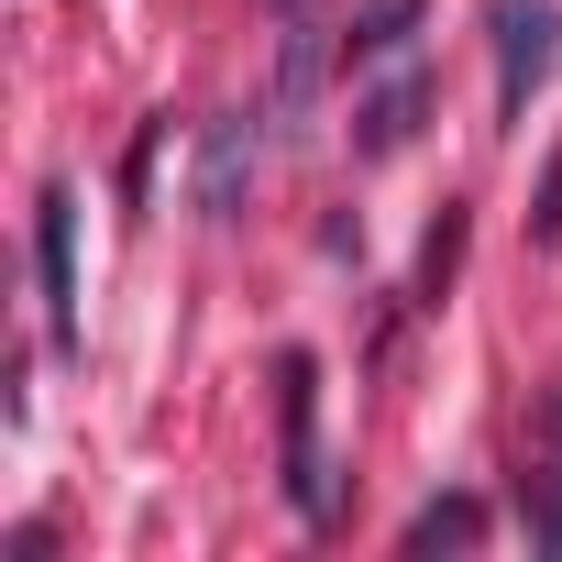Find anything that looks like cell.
<instances>
[{"instance_id":"1","label":"cell","mask_w":562,"mask_h":562,"mask_svg":"<svg viewBox=\"0 0 562 562\" xmlns=\"http://www.w3.org/2000/svg\"><path fill=\"white\" fill-rule=\"evenodd\" d=\"M485 23H496V122H529V100L562 67V12L551 0H496Z\"/></svg>"},{"instance_id":"2","label":"cell","mask_w":562,"mask_h":562,"mask_svg":"<svg viewBox=\"0 0 562 562\" xmlns=\"http://www.w3.org/2000/svg\"><path fill=\"white\" fill-rule=\"evenodd\" d=\"M276 408H288V507H299V518H331V474H321V364H310V353L276 364Z\"/></svg>"},{"instance_id":"3","label":"cell","mask_w":562,"mask_h":562,"mask_svg":"<svg viewBox=\"0 0 562 562\" xmlns=\"http://www.w3.org/2000/svg\"><path fill=\"white\" fill-rule=\"evenodd\" d=\"M34 276H45V331L56 353H78V188L34 199Z\"/></svg>"},{"instance_id":"4","label":"cell","mask_w":562,"mask_h":562,"mask_svg":"<svg viewBox=\"0 0 562 562\" xmlns=\"http://www.w3.org/2000/svg\"><path fill=\"white\" fill-rule=\"evenodd\" d=\"M254 144H265L254 111H221V122L199 133V221H232V210H243V188H254Z\"/></svg>"},{"instance_id":"5","label":"cell","mask_w":562,"mask_h":562,"mask_svg":"<svg viewBox=\"0 0 562 562\" xmlns=\"http://www.w3.org/2000/svg\"><path fill=\"white\" fill-rule=\"evenodd\" d=\"M419 122H430V78H419V67H397V78L353 111V155H364V166H375V155H408V144H419Z\"/></svg>"},{"instance_id":"6","label":"cell","mask_w":562,"mask_h":562,"mask_svg":"<svg viewBox=\"0 0 562 562\" xmlns=\"http://www.w3.org/2000/svg\"><path fill=\"white\" fill-rule=\"evenodd\" d=\"M474 540H485V507L474 496H441V507L408 518V551H474Z\"/></svg>"},{"instance_id":"7","label":"cell","mask_w":562,"mask_h":562,"mask_svg":"<svg viewBox=\"0 0 562 562\" xmlns=\"http://www.w3.org/2000/svg\"><path fill=\"white\" fill-rule=\"evenodd\" d=\"M452 254H463V221H441V232H430V254H419V288H430V299H441V276H452Z\"/></svg>"},{"instance_id":"8","label":"cell","mask_w":562,"mask_h":562,"mask_svg":"<svg viewBox=\"0 0 562 562\" xmlns=\"http://www.w3.org/2000/svg\"><path fill=\"white\" fill-rule=\"evenodd\" d=\"M529 540H540V551H562V496H529Z\"/></svg>"},{"instance_id":"9","label":"cell","mask_w":562,"mask_h":562,"mask_svg":"<svg viewBox=\"0 0 562 562\" xmlns=\"http://www.w3.org/2000/svg\"><path fill=\"white\" fill-rule=\"evenodd\" d=\"M529 232H540V243H562V166H551V188H540V210H529Z\"/></svg>"},{"instance_id":"10","label":"cell","mask_w":562,"mask_h":562,"mask_svg":"<svg viewBox=\"0 0 562 562\" xmlns=\"http://www.w3.org/2000/svg\"><path fill=\"white\" fill-rule=\"evenodd\" d=\"M276 12H299V0H276Z\"/></svg>"}]
</instances>
